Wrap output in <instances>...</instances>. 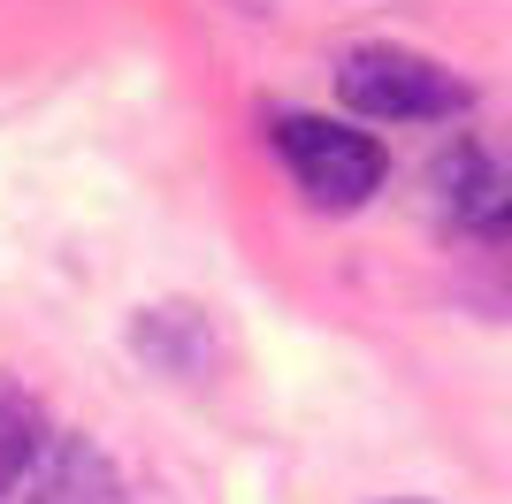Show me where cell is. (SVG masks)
I'll use <instances>...</instances> for the list:
<instances>
[{"mask_svg":"<svg viewBox=\"0 0 512 504\" xmlns=\"http://www.w3.org/2000/svg\"><path fill=\"white\" fill-rule=\"evenodd\" d=\"M337 100L375 123H444L474 107V84L413 46H352L337 62Z\"/></svg>","mask_w":512,"mask_h":504,"instance_id":"6da1fadb","label":"cell"},{"mask_svg":"<svg viewBox=\"0 0 512 504\" xmlns=\"http://www.w3.org/2000/svg\"><path fill=\"white\" fill-rule=\"evenodd\" d=\"M0 504H130V482L92 436L54 428V436L23 459L16 482H0Z\"/></svg>","mask_w":512,"mask_h":504,"instance_id":"3957f363","label":"cell"},{"mask_svg":"<svg viewBox=\"0 0 512 504\" xmlns=\"http://www.w3.org/2000/svg\"><path fill=\"white\" fill-rule=\"evenodd\" d=\"M276 153H283V168H291V184L329 214L367 207L390 176L383 138H367V130H352V123H329V115H283Z\"/></svg>","mask_w":512,"mask_h":504,"instance_id":"7a4b0ae2","label":"cell"},{"mask_svg":"<svg viewBox=\"0 0 512 504\" xmlns=\"http://www.w3.org/2000/svg\"><path fill=\"white\" fill-rule=\"evenodd\" d=\"M46 436H54V428H46L39 398H31V390H16V382H0V482H16L23 459H31Z\"/></svg>","mask_w":512,"mask_h":504,"instance_id":"277c9868","label":"cell"}]
</instances>
